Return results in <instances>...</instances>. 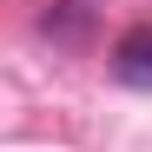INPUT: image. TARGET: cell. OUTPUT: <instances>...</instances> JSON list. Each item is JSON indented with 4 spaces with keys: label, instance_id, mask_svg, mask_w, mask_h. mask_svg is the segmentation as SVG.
I'll list each match as a JSON object with an SVG mask.
<instances>
[{
    "label": "cell",
    "instance_id": "obj_2",
    "mask_svg": "<svg viewBox=\"0 0 152 152\" xmlns=\"http://www.w3.org/2000/svg\"><path fill=\"white\" fill-rule=\"evenodd\" d=\"M113 73L126 86H152V27H126L113 40Z\"/></svg>",
    "mask_w": 152,
    "mask_h": 152
},
{
    "label": "cell",
    "instance_id": "obj_1",
    "mask_svg": "<svg viewBox=\"0 0 152 152\" xmlns=\"http://www.w3.org/2000/svg\"><path fill=\"white\" fill-rule=\"evenodd\" d=\"M93 20H99V0H46V40H60V46H86L93 33Z\"/></svg>",
    "mask_w": 152,
    "mask_h": 152
}]
</instances>
